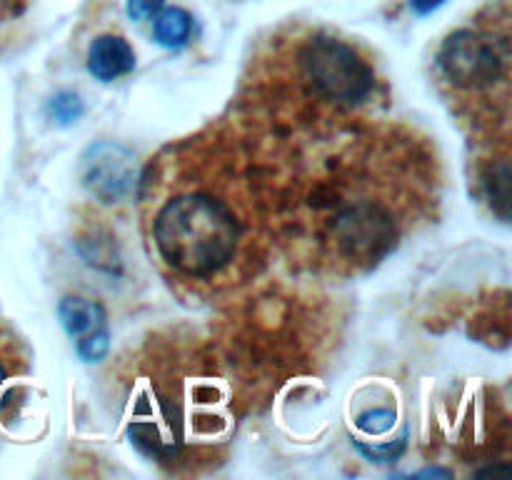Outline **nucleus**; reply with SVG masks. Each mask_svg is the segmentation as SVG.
Instances as JSON below:
<instances>
[{
	"label": "nucleus",
	"instance_id": "obj_16",
	"mask_svg": "<svg viewBox=\"0 0 512 480\" xmlns=\"http://www.w3.org/2000/svg\"><path fill=\"white\" fill-rule=\"evenodd\" d=\"M8 378H10V368H8V363H5L3 353H0V385H3Z\"/></svg>",
	"mask_w": 512,
	"mask_h": 480
},
{
	"label": "nucleus",
	"instance_id": "obj_1",
	"mask_svg": "<svg viewBox=\"0 0 512 480\" xmlns=\"http://www.w3.org/2000/svg\"><path fill=\"white\" fill-rule=\"evenodd\" d=\"M160 258L185 278L220 273L240 243V223L223 200L208 193H183L165 200L153 220Z\"/></svg>",
	"mask_w": 512,
	"mask_h": 480
},
{
	"label": "nucleus",
	"instance_id": "obj_13",
	"mask_svg": "<svg viewBox=\"0 0 512 480\" xmlns=\"http://www.w3.org/2000/svg\"><path fill=\"white\" fill-rule=\"evenodd\" d=\"M395 425L393 408H373L358 415V428L368 435H383Z\"/></svg>",
	"mask_w": 512,
	"mask_h": 480
},
{
	"label": "nucleus",
	"instance_id": "obj_2",
	"mask_svg": "<svg viewBox=\"0 0 512 480\" xmlns=\"http://www.w3.org/2000/svg\"><path fill=\"white\" fill-rule=\"evenodd\" d=\"M305 83L313 95L333 105H358L370 98L375 73L355 45L333 35H310L298 50Z\"/></svg>",
	"mask_w": 512,
	"mask_h": 480
},
{
	"label": "nucleus",
	"instance_id": "obj_3",
	"mask_svg": "<svg viewBox=\"0 0 512 480\" xmlns=\"http://www.w3.org/2000/svg\"><path fill=\"white\" fill-rule=\"evenodd\" d=\"M438 68L460 90L490 88L508 75V35L498 40L485 30H455L440 45Z\"/></svg>",
	"mask_w": 512,
	"mask_h": 480
},
{
	"label": "nucleus",
	"instance_id": "obj_6",
	"mask_svg": "<svg viewBox=\"0 0 512 480\" xmlns=\"http://www.w3.org/2000/svg\"><path fill=\"white\" fill-rule=\"evenodd\" d=\"M135 68V53L130 43L120 35L105 33L90 43L88 70L100 83H113Z\"/></svg>",
	"mask_w": 512,
	"mask_h": 480
},
{
	"label": "nucleus",
	"instance_id": "obj_4",
	"mask_svg": "<svg viewBox=\"0 0 512 480\" xmlns=\"http://www.w3.org/2000/svg\"><path fill=\"white\" fill-rule=\"evenodd\" d=\"M330 235L350 263L370 265L383 260L398 243V223L378 200H358L335 213Z\"/></svg>",
	"mask_w": 512,
	"mask_h": 480
},
{
	"label": "nucleus",
	"instance_id": "obj_5",
	"mask_svg": "<svg viewBox=\"0 0 512 480\" xmlns=\"http://www.w3.org/2000/svg\"><path fill=\"white\" fill-rule=\"evenodd\" d=\"M80 183L100 203H120L138 183V163L118 143H95L80 158Z\"/></svg>",
	"mask_w": 512,
	"mask_h": 480
},
{
	"label": "nucleus",
	"instance_id": "obj_10",
	"mask_svg": "<svg viewBox=\"0 0 512 480\" xmlns=\"http://www.w3.org/2000/svg\"><path fill=\"white\" fill-rule=\"evenodd\" d=\"M83 113H85L83 100H80L75 93H68V90H65V93L53 95L48 103V115L58 125L75 123V120H78Z\"/></svg>",
	"mask_w": 512,
	"mask_h": 480
},
{
	"label": "nucleus",
	"instance_id": "obj_7",
	"mask_svg": "<svg viewBox=\"0 0 512 480\" xmlns=\"http://www.w3.org/2000/svg\"><path fill=\"white\" fill-rule=\"evenodd\" d=\"M58 318L65 333L75 340L108 325V315H105L103 305L88 298H78V295H68V298L60 300Z\"/></svg>",
	"mask_w": 512,
	"mask_h": 480
},
{
	"label": "nucleus",
	"instance_id": "obj_12",
	"mask_svg": "<svg viewBox=\"0 0 512 480\" xmlns=\"http://www.w3.org/2000/svg\"><path fill=\"white\" fill-rule=\"evenodd\" d=\"M405 440H408V430H405L398 440H393V443H385V445H368V443H360V440H355V448H358L368 460H375V463H393L395 458H400V455H403Z\"/></svg>",
	"mask_w": 512,
	"mask_h": 480
},
{
	"label": "nucleus",
	"instance_id": "obj_8",
	"mask_svg": "<svg viewBox=\"0 0 512 480\" xmlns=\"http://www.w3.org/2000/svg\"><path fill=\"white\" fill-rule=\"evenodd\" d=\"M190 35H193V15L188 10L178 8H160V13L153 18V38L155 43L163 48L178 50L188 45Z\"/></svg>",
	"mask_w": 512,
	"mask_h": 480
},
{
	"label": "nucleus",
	"instance_id": "obj_11",
	"mask_svg": "<svg viewBox=\"0 0 512 480\" xmlns=\"http://www.w3.org/2000/svg\"><path fill=\"white\" fill-rule=\"evenodd\" d=\"M75 350H78L80 360H85V363H98V360H103L105 355H108V350H110L108 325H105V328L93 330V333H88V335H83V338L75 340Z\"/></svg>",
	"mask_w": 512,
	"mask_h": 480
},
{
	"label": "nucleus",
	"instance_id": "obj_9",
	"mask_svg": "<svg viewBox=\"0 0 512 480\" xmlns=\"http://www.w3.org/2000/svg\"><path fill=\"white\" fill-rule=\"evenodd\" d=\"M485 190L490 195V203L493 208L498 210L500 218H508V203H510V168H508V160H498L488 168L483 180Z\"/></svg>",
	"mask_w": 512,
	"mask_h": 480
},
{
	"label": "nucleus",
	"instance_id": "obj_14",
	"mask_svg": "<svg viewBox=\"0 0 512 480\" xmlns=\"http://www.w3.org/2000/svg\"><path fill=\"white\" fill-rule=\"evenodd\" d=\"M163 5H165V0H128V3H125V13H128L130 20H138V23H143V20L155 18Z\"/></svg>",
	"mask_w": 512,
	"mask_h": 480
},
{
	"label": "nucleus",
	"instance_id": "obj_15",
	"mask_svg": "<svg viewBox=\"0 0 512 480\" xmlns=\"http://www.w3.org/2000/svg\"><path fill=\"white\" fill-rule=\"evenodd\" d=\"M440 3H443V0H413V8L418 10V13H430V10L438 8Z\"/></svg>",
	"mask_w": 512,
	"mask_h": 480
},
{
	"label": "nucleus",
	"instance_id": "obj_17",
	"mask_svg": "<svg viewBox=\"0 0 512 480\" xmlns=\"http://www.w3.org/2000/svg\"><path fill=\"white\" fill-rule=\"evenodd\" d=\"M420 478L423 475H443V478H450V470H440V468H430V470H423V473H418Z\"/></svg>",
	"mask_w": 512,
	"mask_h": 480
}]
</instances>
